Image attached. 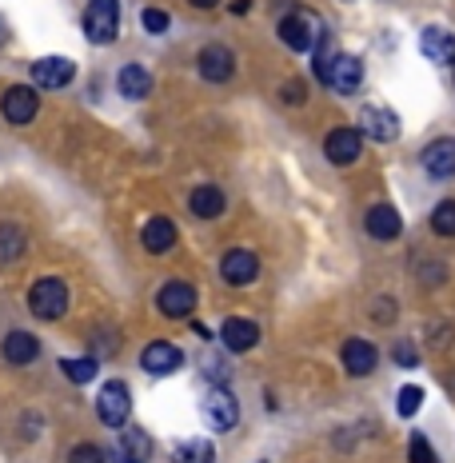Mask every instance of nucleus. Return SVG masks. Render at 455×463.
<instances>
[{"instance_id":"1","label":"nucleus","mask_w":455,"mask_h":463,"mask_svg":"<svg viewBox=\"0 0 455 463\" xmlns=\"http://www.w3.org/2000/svg\"><path fill=\"white\" fill-rule=\"evenodd\" d=\"M28 312L36 320H61L69 312V284L61 276H44L28 288Z\"/></svg>"},{"instance_id":"2","label":"nucleus","mask_w":455,"mask_h":463,"mask_svg":"<svg viewBox=\"0 0 455 463\" xmlns=\"http://www.w3.org/2000/svg\"><path fill=\"white\" fill-rule=\"evenodd\" d=\"M120 33V0H89L84 5V36L92 44H112Z\"/></svg>"},{"instance_id":"3","label":"nucleus","mask_w":455,"mask_h":463,"mask_svg":"<svg viewBox=\"0 0 455 463\" xmlns=\"http://www.w3.org/2000/svg\"><path fill=\"white\" fill-rule=\"evenodd\" d=\"M280 41H284L292 52H316V44L324 41V24L316 21L312 13H288L284 21H280Z\"/></svg>"},{"instance_id":"4","label":"nucleus","mask_w":455,"mask_h":463,"mask_svg":"<svg viewBox=\"0 0 455 463\" xmlns=\"http://www.w3.org/2000/svg\"><path fill=\"white\" fill-rule=\"evenodd\" d=\"M96 416H100L104 428H128L132 416V392L124 380H109L96 395Z\"/></svg>"},{"instance_id":"5","label":"nucleus","mask_w":455,"mask_h":463,"mask_svg":"<svg viewBox=\"0 0 455 463\" xmlns=\"http://www.w3.org/2000/svg\"><path fill=\"white\" fill-rule=\"evenodd\" d=\"M200 411H204V423L212 431H232L240 423V403L236 395L228 388H212L204 392V403H200Z\"/></svg>"},{"instance_id":"6","label":"nucleus","mask_w":455,"mask_h":463,"mask_svg":"<svg viewBox=\"0 0 455 463\" xmlns=\"http://www.w3.org/2000/svg\"><path fill=\"white\" fill-rule=\"evenodd\" d=\"M156 307L168 320H188V316L196 312V288H192L188 279H168L156 296Z\"/></svg>"},{"instance_id":"7","label":"nucleus","mask_w":455,"mask_h":463,"mask_svg":"<svg viewBox=\"0 0 455 463\" xmlns=\"http://www.w3.org/2000/svg\"><path fill=\"white\" fill-rule=\"evenodd\" d=\"M0 112H5L8 124H33L36 112H41V96L28 84H13L5 96H0Z\"/></svg>"},{"instance_id":"8","label":"nucleus","mask_w":455,"mask_h":463,"mask_svg":"<svg viewBox=\"0 0 455 463\" xmlns=\"http://www.w3.org/2000/svg\"><path fill=\"white\" fill-rule=\"evenodd\" d=\"M196 72L204 76L208 84H224L236 72V56H232L228 44H204L196 56Z\"/></svg>"},{"instance_id":"9","label":"nucleus","mask_w":455,"mask_h":463,"mask_svg":"<svg viewBox=\"0 0 455 463\" xmlns=\"http://www.w3.org/2000/svg\"><path fill=\"white\" fill-rule=\"evenodd\" d=\"M220 276H224V284H232V288L256 284V276H260V256L248 252V248H232V252H224V260H220Z\"/></svg>"},{"instance_id":"10","label":"nucleus","mask_w":455,"mask_h":463,"mask_svg":"<svg viewBox=\"0 0 455 463\" xmlns=\"http://www.w3.org/2000/svg\"><path fill=\"white\" fill-rule=\"evenodd\" d=\"M360 152H364V132L360 128H332L324 137V156L332 164H340V168L360 160Z\"/></svg>"},{"instance_id":"11","label":"nucleus","mask_w":455,"mask_h":463,"mask_svg":"<svg viewBox=\"0 0 455 463\" xmlns=\"http://www.w3.org/2000/svg\"><path fill=\"white\" fill-rule=\"evenodd\" d=\"M33 84L36 89H69L72 76H76V64L69 56H41V61H33Z\"/></svg>"},{"instance_id":"12","label":"nucleus","mask_w":455,"mask_h":463,"mask_svg":"<svg viewBox=\"0 0 455 463\" xmlns=\"http://www.w3.org/2000/svg\"><path fill=\"white\" fill-rule=\"evenodd\" d=\"M360 132L364 137H372V140H395L400 137V120H395V112L392 109H384V104H364L360 109Z\"/></svg>"},{"instance_id":"13","label":"nucleus","mask_w":455,"mask_h":463,"mask_svg":"<svg viewBox=\"0 0 455 463\" xmlns=\"http://www.w3.org/2000/svg\"><path fill=\"white\" fill-rule=\"evenodd\" d=\"M180 364H184V352L168 340H152L140 352V368L148 375H172V372H180Z\"/></svg>"},{"instance_id":"14","label":"nucleus","mask_w":455,"mask_h":463,"mask_svg":"<svg viewBox=\"0 0 455 463\" xmlns=\"http://www.w3.org/2000/svg\"><path fill=\"white\" fill-rule=\"evenodd\" d=\"M220 340L232 355H244L260 344V324L256 320H244V316H232V320L220 324Z\"/></svg>"},{"instance_id":"15","label":"nucleus","mask_w":455,"mask_h":463,"mask_svg":"<svg viewBox=\"0 0 455 463\" xmlns=\"http://www.w3.org/2000/svg\"><path fill=\"white\" fill-rule=\"evenodd\" d=\"M420 160H423V172H428L431 180H451L455 176V140L451 137L431 140Z\"/></svg>"},{"instance_id":"16","label":"nucleus","mask_w":455,"mask_h":463,"mask_svg":"<svg viewBox=\"0 0 455 463\" xmlns=\"http://www.w3.org/2000/svg\"><path fill=\"white\" fill-rule=\"evenodd\" d=\"M360 84H364V61H360V56L340 52V56L332 61V72H327V89L352 96L355 89H360Z\"/></svg>"},{"instance_id":"17","label":"nucleus","mask_w":455,"mask_h":463,"mask_svg":"<svg viewBox=\"0 0 455 463\" xmlns=\"http://www.w3.org/2000/svg\"><path fill=\"white\" fill-rule=\"evenodd\" d=\"M340 360H344V372L347 375H372L375 364H380V352H375L372 340H360V335H355V340L344 344Z\"/></svg>"},{"instance_id":"18","label":"nucleus","mask_w":455,"mask_h":463,"mask_svg":"<svg viewBox=\"0 0 455 463\" xmlns=\"http://www.w3.org/2000/svg\"><path fill=\"white\" fill-rule=\"evenodd\" d=\"M0 355H5L13 368H24V364H33L36 355H41V340H36L33 332H24V327H16V332L5 335V344H0Z\"/></svg>"},{"instance_id":"19","label":"nucleus","mask_w":455,"mask_h":463,"mask_svg":"<svg viewBox=\"0 0 455 463\" xmlns=\"http://www.w3.org/2000/svg\"><path fill=\"white\" fill-rule=\"evenodd\" d=\"M364 228L372 240H395L403 232V216L392 204H372L364 216Z\"/></svg>"},{"instance_id":"20","label":"nucleus","mask_w":455,"mask_h":463,"mask_svg":"<svg viewBox=\"0 0 455 463\" xmlns=\"http://www.w3.org/2000/svg\"><path fill=\"white\" fill-rule=\"evenodd\" d=\"M420 52L428 56L431 64H451V61H455V36L448 33V28H440V24L423 28V36H420Z\"/></svg>"},{"instance_id":"21","label":"nucleus","mask_w":455,"mask_h":463,"mask_svg":"<svg viewBox=\"0 0 455 463\" xmlns=\"http://www.w3.org/2000/svg\"><path fill=\"white\" fill-rule=\"evenodd\" d=\"M116 92H120L124 100H144V96L152 92V72L144 69V64H124V69L116 72Z\"/></svg>"},{"instance_id":"22","label":"nucleus","mask_w":455,"mask_h":463,"mask_svg":"<svg viewBox=\"0 0 455 463\" xmlns=\"http://www.w3.org/2000/svg\"><path fill=\"white\" fill-rule=\"evenodd\" d=\"M140 244L148 248L152 256H160V252H168L172 244H176V224H172L168 216H152L148 224H144L140 232Z\"/></svg>"},{"instance_id":"23","label":"nucleus","mask_w":455,"mask_h":463,"mask_svg":"<svg viewBox=\"0 0 455 463\" xmlns=\"http://www.w3.org/2000/svg\"><path fill=\"white\" fill-rule=\"evenodd\" d=\"M188 208H192V216H200V220H216L220 212L228 208V200H224V192H220L216 184H200V188H192Z\"/></svg>"},{"instance_id":"24","label":"nucleus","mask_w":455,"mask_h":463,"mask_svg":"<svg viewBox=\"0 0 455 463\" xmlns=\"http://www.w3.org/2000/svg\"><path fill=\"white\" fill-rule=\"evenodd\" d=\"M28 252V232L21 224H0V264L13 268Z\"/></svg>"},{"instance_id":"25","label":"nucleus","mask_w":455,"mask_h":463,"mask_svg":"<svg viewBox=\"0 0 455 463\" xmlns=\"http://www.w3.org/2000/svg\"><path fill=\"white\" fill-rule=\"evenodd\" d=\"M120 448H124V463H152V436L144 428H124V439H120Z\"/></svg>"},{"instance_id":"26","label":"nucleus","mask_w":455,"mask_h":463,"mask_svg":"<svg viewBox=\"0 0 455 463\" xmlns=\"http://www.w3.org/2000/svg\"><path fill=\"white\" fill-rule=\"evenodd\" d=\"M176 463H212V443L208 439H184V443H176Z\"/></svg>"},{"instance_id":"27","label":"nucleus","mask_w":455,"mask_h":463,"mask_svg":"<svg viewBox=\"0 0 455 463\" xmlns=\"http://www.w3.org/2000/svg\"><path fill=\"white\" fill-rule=\"evenodd\" d=\"M431 232L443 240L455 236V200H443V204L431 212Z\"/></svg>"},{"instance_id":"28","label":"nucleus","mask_w":455,"mask_h":463,"mask_svg":"<svg viewBox=\"0 0 455 463\" xmlns=\"http://www.w3.org/2000/svg\"><path fill=\"white\" fill-rule=\"evenodd\" d=\"M61 368L72 383H92L96 380V360H61Z\"/></svg>"},{"instance_id":"29","label":"nucleus","mask_w":455,"mask_h":463,"mask_svg":"<svg viewBox=\"0 0 455 463\" xmlns=\"http://www.w3.org/2000/svg\"><path fill=\"white\" fill-rule=\"evenodd\" d=\"M420 403H423V388H415V383L400 388V403H395V408H400V416H403V420H412L415 411H420Z\"/></svg>"},{"instance_id":"30","label":"nucleus","mask_w":455,"mask_h":463,"mask_svg":"<svg viewBox=\"0 0 455 463\" xmlns=\"http://www.w3.org/2000/svg\"><path fill=\"white\" fill-rule=\"evenodd\" d=\"M408 456H412V463H440L435 459V448L428 443V436H420V431H415L412 443H408Z\"/></svg>"},{"instance_id":"31","label":"nucleus","mask_w":455,"mask_h":463,"mask_svg":"<svg viewBox=\"0 0 455 463\" xmlns=\"http://www.w3.org/2000/svg\"><path fill=\"white\" fill-rule=\"evenodd\" d=\"M392 355H395V364H400V368H415V364H420V347H415L412 340H395Z\"/></svg>"},{"instance_id":"32","label":"nucleus","mask_w":455,"mask_h":463,"mask_svg":"<svg viewBox=\"0 0 455 463\" xmlns=\"http://www.w3.org/2000/svg\"><path fill=\"white\" fill-rule=\"evenodd\" d=\"M69 463H104L100 443H76L72 456H69Z\"/></svg>"},{"instance_id":"33","label":"nucleus","mask_w":455,"mask_h":463,"mask_svg":"<svg viewBox=\"0 0 455 463\" xmlns=\"http://www.w3.org/2000/svg\"><path fill=\"white\" fill-rule=\"evenodd\" d=\"M280 100L292 104V109H296V104H304L308 100V84L304 80H288L284 89H280Z\"/></svg>"},{"instance_id":"34","label":"nucleus","mask_w":455,"mask_h":463,"mask_svg":"<svg viewBox=\"0 0 455 463\" xmlns=\"http://www.w3.org/2000/svg\"><path fill=\"white\" fill-rule=\"evenodd\" d=\"M144 28H148V33H164V28H168V13H160V8H144Z\"/></svg>"},{"instance_id":"35","label":"nucleus","mask_w":455,"mask_h":463,"mask_svg":"<svg viewBox=\"0 0 455 463\" xmlns=\"http://www.w3.org/2000/svg\"><path fill=\"white\" fill-rule=\"evenodd\" d=\"M248 8H251V0H236V5H232V13H236V16H244Z\"/></svg>"},{"instance_id":"36","label":"nucleus","mask_w":455,"mask_h":463,"mask_svg":"<svg viewBox=\"0 0 455 463\" xmlns=\"http://www.w3.org/2000/svg\"><path fill=\"white\" fill-rule=\"evenodd\" d=\"M0 44H8V21L0 16Z\"/></svg>"},{"instance_id":"37","label":"nucleus","mask_w":455,"mask_h":463,"mask_svg":"<svg viewBox=\"0 0 455 463\" xmlns=\"http://www.w3.org/2000/svg\"><path fill=\"white\" fill-rule=\"evenodd\" d=\"M192 5H196V8H216L220 0H192Z\"/></svg>"}]
</instances>
